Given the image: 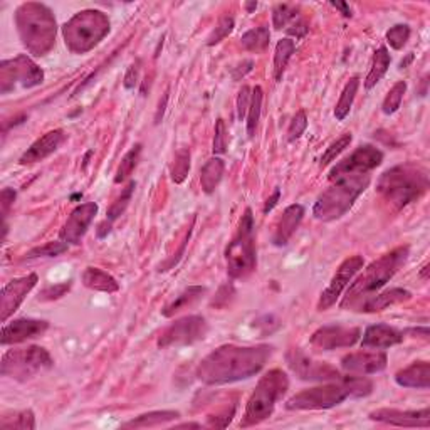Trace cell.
Here are the masks:
<instances>
[{
	"label": "cell",
	"instance_id": "7",
	"mask_svg": "<svg viewBox=\"0 0 430 430\" xmlns=\"http://www.w3.org/2000/svg\"><path fill=\"white\" fill-rule=\"evenodd\" d=\"M289 388V378L283 370H269L264 377L259 380L254 388L252 395L249 397L244 419L240 427H251L269 419L274 412L276 404L283 399V395Z\"/></svg>",
	"mask_w": 430,
	"mask_h": 430
},
{
	"label": "cell",
	"instance_id": "36",
	"mask_svg": "<svg viewBox=\"0 0 430 430\" xmlns=\"http://www.w3.org/2000/svg\"><path fill=\"white\" fill-rule=\"evenodd\" d=\"M262 87L256 86L251 92V104H249L247 111V135L249 138H254L256 135V128L261 119V111H262Z\"/></svg>",
	"mask_w": 430,
	"mask_h": 430
},
{
	"label": "cell",
	"instance_id": "45",
	"mask_svg": "<svg viewBox=\"0 0 430 430\" xmlns=\"http://www.w3.org/2000/svg\"><path fill=\"white\" fill-rule=\"evenodd\" d=\"M234 26H235L234 17H229V16L222 17L219 24L215 26V29L210 32L209 37H207V45H210L212 48V45H217L219 43H222V41L234 31Z\"/></svg>",
	"mask_w": 430,
	"mask_h": 430
},
{
	"label": "cell",
	"instance_id": "16",
	"mask_svg": "<svg viewBox=\"0 0 430 430\" xmlns=\"http://www.w3.org/2000/svg\"><path fill=\"white\" fill-rule=\"evenodd\" d=\"M362 338V330L357 326H323L313 333V348L320 351H333L340 348H350Z\"/></svg>",
	"mask_w": 430,
	"mask_h": 430
},
{
	"label": "cell",
	"instance_id": "55",
	"mask_svg": "<svg viewBox=\"0 0 430 430\" xmlns=\"http://www.w3.org/2000/svg\"><path fill=\"white\" fill-rule=\"evenodd\" d=\"M111 225H113V222H109L108 219L101 222V224L98 225V229H96V234H98L100 239L108 237V234L111 232Z\"/></svg>",
	"mask_w": 430,
	"mask_h": 430
},
{
	"label": "cell",
	"instance_id": "57",
	"mask_svg": "<svg viewBox=\"0 0 430 430\" xmlns=\"http://www.w3.org/2000/svg\"><path fill=\"white\" fill-rule=\"evenodd\" d=\"M252 66H254L252 61H246V63H244L242 66H240L242 69H237V71H234V80H240V77H244V74L251 71Z\"/></svg>",
	"mask_w": 430,
	"mask_h": 430
},
{
	"label": "cell",
	"instance_id": "2",
	"mask_svg": "<svg viewBox=\"0 0 430 430\" xmlns=\"http://www.w3.org/2000/svg\"><path fill=\"white\" fill-rule=\"evenodd\" d=\"M373 383L363 377H341L326 385L306 388L286 402L288 410H328L346 399H362L372 394Z\"/></svg>",
	"mask_w": 430,
	"mask_h": 430
},
{
	"label": "cell",
	"instance_id": "47",
	"mask_svg": "<svg viewBox=\"0 0 430 430\" xmlns=\"http://www.w3.org/2000/svg\"><path fill=\"white\" fill-rule=\"evenodd\" d=\"M214 155H224L227 151V128L222 118L217 119L215 133H214V145H212Z\"/></svg>",
	"mask_w": 430,
	"mask_h": 430
},
{
	"label": "cell",
	"instance_id": "46",
	"mask_svg": "<svg viewBox=\"0 0 430 430\" xmlns=\"http://www.w3.org/2000/svg\"><path fill=\"white\" fill-rule=\"evenodd\" d=\"M306 128H308L306 111L299 109L298 113L294 114V118L291 119V124H289V129H288V140L291 143L299 140V138L303 136V133L306 131Z\"/></svg>",
	"mask_w": 430,
	"mask_h": 430
},
{
	"label": "cell",
	"instance_id": "49",
	"mask_svg": "<svg viewBox=\"0 0 430 430\" xmlns=\"http://www.w3.org/2000/svg\"><path fill=\"white\" fill-rule=\"evenodd\" d=\"M251 92L252 90L249 86H242V90L237 95V118L239 122H244V118H247L249 104H251Z\"/></svg>",
	"mask_w": 430,
	"mask_h": 430
},
{
	"label": "cell",
	"instance_id": "54",
	"mask_svg": "<svg viewBox=\"0 0 430 430\" xmlns=\"http://www.w3.org/2000/svg\"><path fill=\"white\" fill-rule=\"evenodd\" d=\"M279 198H281V190H279V188H276L274 193H272V195L266 200L264 214H269V212H271L272 209H274V207L277 205V202H279Z\"/></svg>",
	"mask_w": 430,
	"mask_h": 430
},
{
	"label": "cell",
	"instance_id": "31",
	"mask_svg": "<svg viewBox=\"0 0 430 430\" xmlns=\"http://www.w3.org/2000/svg\"><path fill=\"white\" fill-rule=\"evenodd\" d=\"M390 63H392L390 53H388V49L385 48V45H380V48L375 50L372 68H370L367 80H365V87H367V90L375 87L378 82L383 80V76L387 74L388 68H390Z\"/></svg>",
	"mask_w": 430,
	"mask_h": 430
},
{
	"label": "cell",
	"instance_id": "15",
	"mask_svg": "<svg viewBox=\"0 0 430 430\" xmlns=\"http://www.w3.org/2000/svg\"><path fill=\"white\" fill-rule=\"evenodd\" d=\"M363 266L365 261L362 256H351L345 259L338 269H336L335 276L331 277L328 288L323 291L320 299H318V311H326V309H330L333 304L338 301L341 293L353 281V277L363 269Z\"/></svg>",
	"mask_w": 430,
	"mask_h": 430
},
{
	"label": "cell",
	"instance_id": "50",
	"mask_svg": "<svg viewBox=\"0 0 430 430\" xmlns=\"http://www.w3.org/2000/svg\"><path fill=\"white\" fill-rule=\"evenodd\" d=\"M140 66H141V63L136 61L128 68V71H127V74H124V80H123V85L127 90H133V87L138 85V80H140V71H141Z\"/></svg>",
	"mask_w": 430,
	"mask_h": 430
},
{
	"label": "cell",
	"instance_id": "19",
	"mask_svg": "<svg viewBox=\"0 0 430 430\" xmlns=\"http://www.w3.org/2000/svg\"><path fill=\"white\" fill-rule=\"evenodd\" d=\"M370 419L375 422L394 425V427H430V410H399V409H378L370 412Z\"/></svg>",
	"mask_w": 430,
	"mask_h": 430
},
{
	"label": "cell",
	"instance_id": "58",
	"mask_svg": "<svg viewBox=\"0 0 430 430\" xmlns=\"http://www.w3.org/2000/svg\"><path fill=\"white\" fill-rule=\"evenodd\" d=\"M331 6L335 7V9H338V11L341 14H343L345 17H351V9H350L348 4H345V2H331Z\"/></svg>",
	"mask_w": 430,
	"mask_h": 430
},
{
	"label": "cell",
	"instance_id": "56",
	"mask_svg": "<svg viewBox=\"0 0 430 430\" xmlns=\"http://www.w3.org/2000/svg\"><path fill=\"white\" fill-rule=\"evenodd\" d=\"M166 103H168V91H166L165 95H163V100H160L158 109H156V114H155V123H156V124H158V123L161 122V118H163V113H165Z\"/></svg>",
	"mask_w": 430,
	"mask_h": 430
},
{
	"label": "cell",
	"instance_id": "53",
	"mask_svg": "<svg viewBox=\"0 0 430 430\" xmlns=\"http://www.w3.org/2000/svg\"><path fill=\"white\" fill-rule=\"evenodd\" d=\"M308 31H309V27H308L306 22L299 21V22H296V24L293 27H289L288 34L289 36H294L296 39H301V37H304V36L308 34Z\"/></svg>",
	"mask_w": 430,
	"mask_h": 430
},
{
	"label": "cell",
	"instance_id": "33",
	"mask_svg": "<svg viewBox=\"0 0 430 430\" xmlns=\"http://www.w3.org/2000/svg\"><path fill=\"white\" fill-rule=\"evenodd\" d=\"M358 87H360V80L357 76L351 77V80L346 82V86L343 87V92L340 95L338 103L335 106V118L338 119V122H343V119L350 114L353 101L357 98Z\"/></svg>",
	"mask_w": 430,
	"mask_h": 430
},
{
	"label": "cell",
	"instance_id": "39",
	"mask_svg": "<svg viewBox=\"0 0 430 430\" xmlns=\"http://www.w3.org/2000/svg\"><path fill=\"white\" fill-rule=\"evenodd\" d=\"M135 187H136V183L133 182H129L127 187L123 188V192L119 193V197L117 198V200H114L113 203H111V207L108 209V217H106V219H108L109 222H114L117 219H119V217H122L123 214H124V210H127V207L129 205V202H131V197H133V192H135Z\"/></svg>",
	"mask_w": 430,
	"mask_h": 430
},
{
	"label": "cell",
	"instance_id": "25",
	"mask_svg": "<svg viewBox=\"0 0 430 430\" xmlns=\"http://www.w3.org/2000/svg\"><path fill=\"white\" fill-rule=\"evenodd\" d=\"M412 299V293L407 289L402 288H394L388 289L385 293L372 296L368 298L367 301H363L360 304V311L362 313H380L383 309L390 308V306H397V304H402L405 301Z\"/></svg>",
	"mask_w": 430,
	"mask_h": 430
},
{
	"label": "cell",
	"instance_id": "42",
	"mask_svg": "<svg viewBox=\"0 0 430 430\" xmlns=\"http://www.w3.org/2000/svg\"><path fill=\"white\" fill-rule=\"evenodd\" d=\"M351 140H353L351 133H345V135L341 136V138H338V140H336L335 143H331V145L326 148V151H325V154H323L321 160H320V166H321V168H325V166L330 165L333 160H336V156H338L340 154H343L346 148L350 146Z\"/></svg>",
	"mask_w": 430,
	"mask_h": 430
},
{
	"label": "cell",
	"instance_id": "18",
	"mask_svg": "<svg viewBox=\"0 0 430 430\" xmlns=\"http://www.w3.org/2000/svg\"><path fill=\"white\" fill-rule=\"evenodd\" d=\"M39 277L37 274H27L22 277H16L11 283H7L2 289V298H0V321L7 323L9 318L17 311L26 296L36 288Z\"/></svg>",
	"mask_w": 430,
	"mask_h": 430
},
{
	"label": "cell",
	"instance_id": "3",
	"mask_svg": "<svg viewBox=\"0 0 430 430\" xmlns=\"http://www.w3.org/2000/svg\"><path fill=\"white\" fill-rule=\"evenodd\" d=\"M409 256L410 247L400 246L385 254V256H382L380 259H377V261H373L372 264L355 279V283L350 286L345 301L341 303V308H360V304L367 301L368 298H372L377 291H380L383 286L400 271V267L405 264Z\"/></svg>",
	"mask_w": 430,
	"mask_h": 430
},
{
	"label": "cell",
	"instance_id": "24",
	"mask_svg": "<svg viewBox=\"0 0 430 430\" xmlns=\"http://www.w3.org/2000/svg\"><path fill=\"white\" fill-rule=\"evenodd\" d=\"M304 217V207L301 203H293L289 205L288 209L283 212L279 222L276 225V232L274 237H272V242L277 247H284L286 244L289 242V239L293 237V234L298 230L299 224H301Z\"/></svg>",
	"mask_w": 430,
	"mask_h": 430
},
{
	"label": "cell",
	"instance_id": "21",
	"mask_svg": "<svg viewBox=\"0 0 430 430\" xmlns=\"http://www.w3.org/2000/svg\"><path fill=\"white\" fill-rule=\"evenodd\" d=\"M48 330H49L48 321L32 320V318H21V320L4 323L0 343H2V346L17 345V343H22V341L37 338V336L44 335Z\"/></svg>",
	"mask_w": 430,
	"mask_h": 430
},
{
	"label": "cell",
	"instance_id": "51",
	"mask_svg": "<svg viewBox=\"0 0 430 430\" xmlns=\"http://www.w3.org/2000/svg\"><path fill=\"white\" fill-rule=\"evenodd\" d=\"M232 296H234L232 284L222 286V288L219 289V293H217V296H215V299L212 301V306L225 308L230 303V299H232Z\"/></svg>",
	"mask_w": 430,
	"mask_h": 430
},
{
	"label": "cell",
	"instance_id": "5",
	"mask_svg": "<svg viewBox=\"0 0 430 430\" xmlns=\"http://www.w3.org/2000/svg\"><path fill=\"white\" fill-rule=\"evenodd\" d=\"M378 192L395 209H404L429 190V173L415 163L397 165L378 178Z\"/></svg>",
	"mask_w": 430,
	"mask_h": 430
},
{
	"label": "cell",
	"instance_id": "12",
	"mask_svg": "<svg viewBox=\"0 0 430 430\" xmlns=\"http://www.w3.org/2000/svg\"><path fill=\"white\" fill-rule=\"evenodd\" d=\"M209 331L205 318L193 314V316H185L182 320L175 321L166 330L161 333L158 341V348H172V346H185L197 343L203 340Z\"/></svg>",
	"mask_w": 430,
	"mask_h": 430
},
{
	"label": "cell",
	"instance_id": "4",
	"mask_svg": "<svg viewBox=\"0 0 430 430\" xmlns=\"http://www.w3.org/2000/svg\"><path fill=\"white\" fill-rule=\"evenodd\" d=\"M22 44L36 58H43L55 44V18L44 4H22L16 12Z\"/></svg>",
	"mask_w": 430,
	"mask_h": 430
},
{
	"label": "cell",
	"instance_id": "59",
	"mask_svg": "<svg viewBox=\"0 0 430 430\" xmlns=\"http://www.w3.org/2000/svg\"><path fill=\"white\" fill-rule=\"evenodd\" d=\"M202 424H193V422H188V424H180V425H175V429H200Z\"/></svg>",
	"mask_w": 430,
	"mask_h": 430
},
{
	"label": "cell",
	"instance_id": "41",
	"mask_svg": "<svg viewBox=\"0 0 430 430\" xmlns=\"http://www.w3.org/2000/svg\"><path fill=\"white\" fill-rule=\"evenodd\" d=\"M69 249V246L63 240H53V242L44 244V246L34 247L31 249L29 252L26 254V259H41V257H58L64 254Z\"/></svg>",
	"mask_w": 430,
	"mask_h": 430
},
{
	"label": "cell",
	"instance_id": "23",
	"mask_svg": "<svg viewBox=\"0 0 430 430\" xmlns=\"http://www.w3.org/2000/svg\"><path fill=\"white\" fill-rule=\"evenodd\" d=\"M404 341V333L390 325H372L365 330L362 336V348L365 350H385L400 345Z\"/></svg>",
	"mask_w": 430,
	"mask_h": 430
},
{
	"label": "cell",
	"instance_id": "37",
	"mask_svg": "<svg viewBox=\"0 0 430 430\" xmlns=\"http://www.w3.org/2000/svg\"><path fill=\"white\" fill-rule=\"evenodd\" d=\"M0 427L6 430L18 429V430H34L36 429V417L32 410H22L16 412L12 417H2Z\"/></svg>",
	"mask_w": 430,
	"mask_h": 430
},
{
	"label": "cell",
	"instance_id": "27",
	"mask_svg": "<svg viewBox=\"0 0 430 430\" xmlns=\"http://www.w3.org/2000/svg\"><path fill=\"white\" fill-rule=\"evenodd\" d=\"M81 279H82V284H85L87 289L100 291V293H108V294L119 291L118 281L111 274H108L106 271L100 269V267H86L85 272H82Z\"/></svg>",
	"mask_w": 430,
	"mask_h": 430
},
{
	"label": "cell",
	"instance_id": "20",
	"mask_svg": "<svg viewBox=\"0 0 430 430\" xmlns=\"http://www.w3.org/2000/svg\"><path fill=\"white\" fill-rule=\"evenodd\" d=\"M387 362L383 351H357L341 358V368L350 375H375L387 368Z\"/></svg>",
	"mask_w": 430,
	"mask_h": 430
},
{
	"label": "cell",
	"instance_id": "38",
	"mask_svg": "<svg viewBox=\"0 0 430 430\" xmlns=\"http://www.w3.org/2000/svg\"><path fill=\"white\" fill-rule=\"evenodd\" d=\"M188 172H190V150L182 148L175 154L173 163L170 166V175L175 183H182L187 178Z\"/></svg>",
	"mask_w": 430,
	"mask_h": 430
},
{
	"label": "cell",
	"instance_id": "14",
	"mask_svg": "<svg viewBox=\"0 0 430 430\" xmlns=\"http://www.w3.org/2000/svg\"><path fill=\"white\" fill-rule=\"evenodd\" d=\"M286 362L291 372L294 373L299 380L308 382H326V380H340L341 375L336 368L325 362H314L304 355L299 348H291L286 353Z\"/></svg>",
	"mask_w": 430,
	"mask_h": 430
},
{
	"label": "cell",
	"instance_id": "44",
	"mask_svg": "<svg viewBox=\"0 0 430 430\" xmlns=\"http://www.w3.org/2000/svg\"><path fill=\"white\" fill-rule=\"evenodd\" d=\"M410 39V27L407 24H397L387 32V43L392 49L400 50Z\"/></svg>",
	"mask_w": 430,
	"mask_h": 430
},
{
	"label": "cell",
	"instance_id": "62",
	"mask_svg": "<svg viewBox=\"0 0 430 430\" xmlns=\"http://www.w3.org/2000/svg\"><path fill=\"white\" fill-rule=\"evenodd\" d=\"M246 7H247V11H249V12H251V11H254V9H256V7H257V2L247 4V6H246Z\"/></svg>",
	"mask_w": 430,
	"mask_h": 430
},
{
	"label": "cell",
	"instance_id": "26",
	"mask_svg": "<svg viewBox=\"0 0 430 430\" xmlns=\"http://www.w3.org/2000/svg\"><path fill=\"white\" fill-rule=\"evenodd\" d=\"M397 385L404 388H422L427 390L430 387V363L429 362H414L395 375Z\"/></svg>",
	"mask_w": 430,
	"mask_h": 430
},
{
	"label": "cell",
	"instance_id": "61",
	"mask_svg": "<svg viewBox=\"0 0 430 430\" xmlns=\"http://www.w3.org/2000/svg\"><path fill=\"white\" fill-rule=\"evenodd\" d=\"M427 269H429V264H425V266H424V269H422V272H420V274H422L424 279H427Z\"/></svg>",
	"mask_w": 430,
	"mask_h": 430
},
{
	"label": "cell",
	"instance_id": "29",
	"mask_svg": "<svg viewBox=\"0 0 430 430\" xmlns=\"http://www.w3.org/2000/svg\"><path fill=\"white\" fill-rule=\"evenodd\" d=\"M224 172H225V163L224 160L219 158V156H214V158H210L202 166L200 185H202V190L205 192L207 195H210V193H214L217 190V187H219L222 182V177H224Z\"/></svg>",
	"mask_w": 430,
	"mask_h": 430
},
{
	"label": "cell",
	"instance_id": "40",
	"mask_svg": "<svg viewBox=\"0 0 430 430\" xmlns=\"http://www.w3.org/2000/svg\"><path fill=\"white\" fill-rule=\"evenodd\" d=\"M405 91H407V82L405 81L395 82V85L392 86V90L387 92L385 100H383V104H382L383 113L388 114V117L397 113V111H399V108L402 106V101H404Z\"/></svg>",
	"mask_w": 430,
	"mask_h": 430
},
{
	"label": "cell",
	"instance_id": "13",
	"mask_svg": "<svg viewBox=\"0 0 430 430\" xmlns=\"http://www.w3.org/2000/svg\"><path fill=\"white\" fill-rule=\"evenodd\" d=\"M382 161H383V154L377 146L363 145L357 148L348 158H345L343 161H340V163L333 166L328 178L333 182V180L351 177V175L370 173L372 170H375L377 166H380Z\"/></svg>",
	"mask_w": 430,
	"mask_h": 430
},
{
	"label": "cell",
	"instance_id": "52",
	"mask_svg": "<svg viewBox=\"0 0 430 430\" xmlns=\"http://www.w3.org/2000/svg\"><path fill=\"white\" fill-rule=\"evenodd\" d=\"M17 193L14 188H4L2 193H0V205H2V217L4 222L7 220L9 212H11V207L14 205V200H16Z\"/></svg>",
	"mask_w": 430,
	"mask_h": 430
},
{
	"label": "cell",
	"instance_id": "9",
	"mask_svg": "<svg viewBox=\"0 0 430 430\" xmlns=\"http://www.w3.org/2000/svg\"><path fill=\"white\" fill-rule=\"evenodd\" d=\"M227 274L232 279H246L256 269V235H254V215L251 209H246L239 222L237 234L225 249Z\"/></svg>",
	"mask_w": 430,
	"mask_h": 430
},
{
	"label": "cell",
	"instance_id": "17",
	"mask_svg": "<svg viewBox=\"0 0 430 430\" xmlns=\"http://www.w3.org/2000/svg\"><path fill=\"white\" fill-rule=\"evenodd\" d=\"M98 203L87 202L77 205L76 209L71 212L68 220L64 222L61 232H59V239L66 242L68 246H80L82 237H85L87 229H90L91 222L95 220L96 214H98Z\"/></svg>",
	"mask_w": 430,
	"mask_h": 430
},
{
	"label": "cell",
	"instance_id": "43",
	"mask_svg": "<svg viewBox=\"0 0 430 430\" xmlns=\"http://www.w3.org/2000/svg\"><path fill=\"white\" fill-rule=\"evenodd\" d=\"M298 16V7L291 6V4H277V6L272 9V24H274L276 29H283L289 24L293 18Z\"/></svg>",
	"mask_w": 430,
	"mask_h": 430
},
{
	"label": "cell",
	"instance_id": "35",
	"mask_svg": "<svg viewBox=\"0 0 430 430\" xmlns=\"http://www.w3.org/2000/svg\"><path fill=\"white\" fill-rule=\"evenodd\" d=\"M140 155H141V145L140 143H136V145L123 156L122 163L118 165L117 175H114V183H123L124 180L131 177V173L135 172L138 161H140Z\"/></svg>",
	"mask_w": 430,
	"mask_h": 430
},
{
	"label": "cell",
	"instance_id": "8",
	"mask_svg": "<svg viewBox=\"0 0 430 430\" xmlns=\"http://www.w3.org/2000/svg\"><path fill=\"white\" fill-rule=\"evenodd\" d=\"M109 18L100 11H82L63 26L66 48L72 54H86L109 34Z\"/></svg>",
	"mask_w": 430,
	"mask_h": 430
},
{
	"label": "cell",
	"instance_id": "1",
	"mask_svg": "<svg viewBox=\"0 0 430 430\" xmlns=\"http://www.w3.org/2000/svg\"><path fill=\"white\" fill-rule=\"evenodd\" d=\"M274 348L269 345H224L198 363L195 375L205 385H225L247 380L266 367Z\"/></svg>",
	"mask_w": 430,
	"mask_h": 430
},
{
	"label": "cell",
	"instance_id": "11",
	"mask_svg": "<svg viewBox=\"0 0 430 430\" xmlns=\"http://www.w3.org/2000/svg\"><path fill=\"white\" fill-rule=\"evenodd\" d=\"M44 82V71L27 55L0 63V92L7 95L16 87H36Z\"/></svg>",
	"mask_w": 430,
	"mask_h": 430
},
{
	"label": "cell",
	"instance_id": "48",
	"mask_svg": "<svg viewBox=\"0 0 430 430\" xmlns=\"http://www.w3.org/2000/svg\"><path fill=\"white\" fill-rule=\"evenodd\" d=\"M71 286H72L71 281L55 286H49V288L41 291L39 298L37 299H39V301H55V299H61L63 296H66V293L71 291Z\"/></svg>",
	"mask_w": 430,
	"mask_h": 430
},
{
	"label": "cell",
	"instance_id": "30",
	"mask_svg": "<svg viewBox=\"0 0 430 430\" xmlns=\"http://www.w3.org/2000/svg\"><path fill=\"white\" fill-rule=\"evenodd\" d=\"M205 293L207 289L202 288V286H190V288L185 289L183 293H180L173 301L166 304V306L161 309V314H163L165 318H172L177 313L182 311V309L193 306V304H195Z\"/></svg>",
	"mask_w": 430,
	"mask_h": 430
},
{
	"label": "cell",
	"instance_id": "60",
	"mask_svg": "<svg viewBox=\"0 0 430 430\" xmlns=\"http://www.w3.org/2000/svg\"><path fill=\"white\" fill-rule=\"evenodd\" d=\"M412 59H414V54H409V58H407V59H405V61H402V63H400V69H404V68H407V64H409L410 61H412Z\"/></svg>",
	"mask_w": 430,
	"mask_h": 430
},
{
	"label": "cell",
	"instance_id": "10",
	"mask_svg": "<svg viewBox=\"0 0 430 430\" xmlns=\"http://www.w3.org/2000/svg\"><path fill=\"white\" fill-rule=\"evenodd\" d=\"M54 367V360L43 346H27L7 351L2 357L0 373L17 382H27Z\"/></svg>",
	"mask_w": 430,
	"mask_h": 430
},
{
	"label": "cell",
	"instance_id": "22",
	"mask_svg": "<svg viewBox=\"0 0 430 430\" xmlns=\"http://www.w3.org/2000/svg\"><path fill=\"white\" fill-rule=\"evenodd\" d=\"M64 140H66V131L61 128H55L53 131H48L44 136H41L39 140H36L32 143L31 148L27 151L22 154L21 158H18V163L21 165H34L39 163L58 151V148L63 145Z\"/></svg>",
	"mask_w": 430,
	"mask_h": 430
},
{
	"label": "cell",
	"instance_id": "32",
	"mask_svg": "<svg viewBox=\"0 0 430 430\" xmlns=\"http://www.w3.org/2000/svg\"><path fill=\"white\" fill-rule=\"evenodd\" d=\"M271 32L267 27H256V29L247 31L240 37V45L249 53H262L269 45Z\"/></svg>",
	"mask_w": 430,
	"mask_h": 430
},
{
	"label": "cell",
	"instance_id": "28",
	"mask_svg": "<svg viewBox=\"0 0 430 430\" xmlns=\"http://www.w3.org/2000/svg\"><path fill=\"white\" fill-rule=\"evenodd\" d=\"M177 419H180V412H177V410H155V412L138 415L136 419L123 424V429L160 427V425L173 422V420H177Z\"/></svg>",
	"mask_w": 430,
	"mask_h": 430
},
{
	"label": "cell",
	"instance_id": "6",
	"mask_svg": "<svg viewBox=\"0 0 430 430\" xmlns=\"http://www.w3.org/2000/svg\"><path fill=\"white\" fill-rule=\"evenodd\" d=\"M370 182H372L370 173L333 180L331 187L318 197L313 207V215L323 222L341 219L358 200V197L367 190Z\"/></svg>",
	"mask_w": 430,
	"mask_h": 430
},
{
	"label": "cell",
	"instance_id": "34",
	"mask_svg": "<svg viewBox=\"0 0 430 430\" xmlns=\"http://www.w3.org/2000/svg\"><path fill=\"white\" fill-rule=\"evenodd\" d=\"M296 50V44L294 41H291L286 37V39H281L276 45L274 50V77L276 81L283 80V74L286 71V66H288L291 55L294 54Z\"/></svg>",
	"mask_w": 430,
	"mask_h": 430
}]
</instances>
